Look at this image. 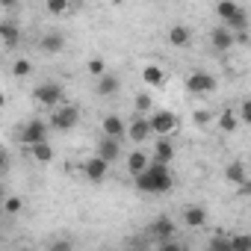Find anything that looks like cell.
<instances>
[{
  "instance_id": "1",
  "label": "cell",
  "mask_w": 251,
  "mask_h": 251,
  "mask_svg": "<svg viewBox=\"0 0 251 251\" xmlns=\"http://www.w3.org/2000/svg\"><path fill=\"white\" fill-rule=\"evenodd\" d=\"M136 186H139V192H151V195H157V192H169L172 189V172H169V166L166 163H148L139 175H136Z\"/></svg>"
},
{
  "instance_id": "2",
  "label": "cell",
  "mask_w": 251,
  "mask_h": 251,
  "mask_svg": "<svg viewBox=\"0 0 251 251\" xmlns=\"http://www.w3.org/2000/svg\"><path fill=\"white\" fill-rule=\"evenodd\" d=\"M77 121H80V109H77V106H68V103L53 106V115H50V127H53V130H59V133L74 130Z\"/></svg>"
},
{
  "instance_id": "3",
  "label": "cell",
  "mask_w": 251,
  "mask_h": 251,
  "mask_svg": "<svg viewBox=\"0 0 251 251\" xmlns=\"http://www.w3.org/2000/svg\"><path fill=\"white\" fill-rule=\"evenodd\" d=\"M148 124H151V133L169 136V133H175V127H177V115L169 112V109H157V112H151Z\"/></svg>"
},
{
  "instance_id": "4",
  "label": "cell",
  "mask_w": 251,
  "mask_h": 251,
  "mask_svg": "<svg viewBox=\"0 0 251 251\" xmlns=\"http://www.w3.org/2000/svg\"><path fill=\"white\" fill-rule=\"evenodd\" d=\"M33 98L42 103V106H59L62 103V86L59 83H42V86H36V92H33Z\"/></svg>"
},
{
  "instance_id": "5",
  "label": "cell",
  "mask_w": 251,
  "mask_h": 251,
  "mask_svg": "<svg viewBox=\"0 0 251 251\" xmlns=\"http://www.w3.org/2000/svg\"><path fill=\"white\" fill-rule=\"evenodd\" d=\"M42 139H48V124H45L42 118L27 121L24 130H21V142H24V145H36V142H42Z\"/></svg>"
},
{
  "instance_id": "6",
  "label": "cell",
  "mask_w": 251,
  "mask_h": 251,
  "mask_svg": "<svg viewBox=\"0 0 251 251\" xmlns=\"http://www.w3.org/2000/svg\"><path fill=\"white\" fill-rule=\"evenodd\" d=\"M186 89L192 95H207V92L216 89V77L213 74H204V71H195V74L186 77Z\"/></svg>"
},
{
  "instance_id": "7",
  "label": "cell",
  "mask_w": 251,
  "mask_h": 251,
  "mask_svg": "<svg viewBox=\"0 0 251 251\" xmlns=\"http://www.w3.org/2000/svg\"><path fill=\"white\" fill-rule=\"evenodd\" d=\"M106 172H109V163H106L103 157H98V154L83 163V175H86V180H92V183H100V180L106 177Z\"/></svg>"
},
{
  "instance_id": "8",
  "label": "cell",
  "mask_w": 251,
  "mask_h": 251,
  "mask_svg": "<svg viewBox=\"0 0 251 251\" xmlns=\"http://www.w3.org/2000/svg\"><path fill=\"white\" fill-rule=\"evenodd\" d=\"M124 133H127L133 142H145V139L151 136V124H148V118H145V115H136V118L130 121V127L124 130Z\"/></svg>"
},
{
  "instance_id": "9",
  "label": "cell",
  "mask_w": 251,
  "mask_h": 251,
  "mask_svg": "<svg viewBox=\"0 0 251 251\" xmlns=\"http://www.w3.org/2000/svg\"><path fill=\"white\" fill-rule=\"evenodd\" d=\"M98 157H103L109 166L121 157V142L118 139H112V136H103L100 139V145H98Z\"/></svg>"
},
{
  "instance_id": "10",
  "label": "cell",
  "mask_w": 251,
  "mask_h": 251,
  "mask_svg": "<svg viewBox=\"0 0 251 251\" xmlns=\"http://www.w3.org/2000/svg\"><path fill=\"white\" fill-rule=\"evenodd\" d=\"M151 233H154L157 239H172V236H175V222H172L169 216H160V219L151 222Z\"/></svg>"
},
{
  "instance_id": "11",
  "label": "cell",
  "mask_w": 251,
  "mask_h": 251,
  "mask_svg": "<svg viewBox=\"0 0 251 251\" xmlns=\"http://www.w3.org/2000/svg\"><path fill=\"white\" fill-rule=\"evenodd\" d=\"M0 39H3L6 48H15V45L21 42V30H18V24H15V21H0Z\"/></svg>"
},
{
  "instance_id": "12",
  "label": "cell",
  "mask_w": 251,
  "mask_h": 251,
  "mask_svg": "<svg viewBox=\"0 0 251 251\" xmlns=\"http://www.w3.org/2000/svg\"><path fill=\"white\" fill-rule=\"evenodd\" d=\"M100 127H103V136H112V139H121L124 130H127V127H124V121H121L118 115H106Z\"/></svg>"
},
{
  "instance_id": "13",
  "label": "cell",
  "mask_w": 251,
  "mask_h": 251,
  "mask_svg": "<svg viewBox=\"0 0 251 251\" xmlns=\"http://www.w3.org/2000/svg\"><path fill=\"white\" fill-rule=\"evenodd\" d=\"M210 39H213V48H216V50H230V48H233V33H230L227 27H216Z\"/></svg>"
},
{
  "instance_id": "14",
  "label": "cell",
  "mask_w": 251,
  "mask_h": 251,
  "mask_svg": "<svg viewBox=\"0 0 251 251\" xmlns=\"http://www.w3.org/2000/svg\"><path fill=\"white\" fill-rule=\"evenodd\" d=\"M225 177H227V183L242 186V183L248 180V169H245V163H230V166L225 169Z\"/></svg>"
},
{
  "instance_id": "15",
  "label": "cell",
  "mask_w": 251,
  "mask_h": 251,
  "mask_svg": "<svg viewBox=\"0 0 251 251\" xmlns=\"http://www.w3.org/2000/svg\"><path fill=\"white\" fill-rule=\"evenodd\" d=\"M118 86H121V83H118V77H115V74H106V71H103V74L98 77V89H95V92L106 98V95H115V92H118Z\"/></svg>"
},
{
  "instance_id": "16",
  "label": "cell",
  "mask_w": 251,
  "mask_h": 251,
  "mask_svg": "<svg viewBox=\"0 0 251 251\" xmlns=\"http://www.w3.org/2000/svg\"><path fill=\"white\" fill-rule=\"evenodd\" d=\"M154 160L169 166V163L175 160V145H172L169 139H157V145H154Z\"/></svg>"
},
{
  "instance_id": "17",
  "label": "cell",
  "mask_w": 251,
  "mask_h": 251,
  "mask_svg": "<svg viewBox=\"0 0 251 251\" xmlns=\"http://www.w3.org/2000/svg\"><path fill=\"white\" fill-rule=\"evenodd\" d=\"M183 222H186V227H204L207 225V210L204 207H186Z\"/></svg>"
},
{
  "instance_id": "18",
  "label": "cell",
  "mask_w": 251,
  "mask_h": 251,
  "mask_svg": "<svg viewBox=\"0 0 251 251\" xmlns=\"http://www.w3.org/2000/svg\"><path fill=\"white\" fill-rule=\"evenodd\" d=\"M189 39H192V33H189V27H183V24H175V27L169 30V42H172L175 48H186Z\"/></svg>"
},
{
  "instance_id": "19",
  "label": "cell",
  "mask_w": 251,
  "mask_h": 251,
  "mask_svg": "<svg viewBox=\"0 0 251 251\" xmlns=\"http://www.w3.org/2000/svg\"><path fill=\"white\" fill-rule=\"evenodd\" d=\"M39 45H42V50H45V53H62V48H65V39H62L59 33H48V36H45Z\"/></svg>"
},
{
  "instance_id": "20",
  "label": "cell",
  "mask_w": 251,
  "mask_h": 251,
  "mask_svg": "<svg viewBox=\"0 0 251 251\" xmlns=\"http://www.w3.org/2000/svg\"><path fill=\"white\" fill-rule=\"evenodd\" d=\"M142 80H145L148 86H163V83H166V74H163L160 65H145V68H142Z\"/></svg>"
},
{
  "instance_id": "21",
  "label": "cell",
  "mask_w": 251,
  "mask_h": 251,
  "mask_svg": "<svg viewBox=\"0 0 251 251\" xmlns=\"http://www.w3.org/2000/svg\"><path fill=\"white\" fill-rule=\"evenodd\" d=\"M30 151H33V157H36L39 163H50V160H53V148L48 145V139H42V142L30 145Z\"/></svg>"
},
{
  "instance_id": "22",
  "label": "cell",
  "mask_w": 251,
  "mask_h": 251,
  "mask_svg": "<svg viewBox=\"0 0 251 251\" xmlns=\"http://www.w3.org/2000/svg\"><path fill=\"white\" fill-rule=\"evenodd\" d=\"M145 166H148V154H142V151H133V154L127 157V172H130L133 177H136V175H139Z\"/></svg>"
},
{
  "instance_id": "23",
  "label": "cell",
  "mask_w": 251,
  "mask_h": 251,
  "mask_svg": "<svg viewBox=\"0 0 251 251\" xmlns=\"http://www.w3.org/2000/svg\"><path fill=\"white\" fill-rule=\"evenodd\" d=\"M239 12V6L233 3V0H219V6H216V15L222 18V21H227V18H233Z\"/></svg>"
},
{
  "instance_id": "24",
  "label": "cell",
  "mask_w": 251,
  "mask_h": 251,
  "mask_svg": "<svg viewBox=\"0 0 251 251\" xmlns=\"http://www.w3.org/2000/svg\"><path fill=\"white\" fill-rule=\"evenodd\" d=\"M133 106H136V112H139V115H145V112H151V109H154V100H151V95H148V92H139V95H136V100H133Z\"/></svg>"
},
{
  "instance_id": "25",
  "label": "cell",
  "mask_w": 251,
  "mask_h": 251,
  "mask_svg": "<svg viewBox=\"0 0 251 251\" xmlns=\"http://www.w3.org/2000/svg\"><path fill=\"white\" fill-rule=\"evenodd\" d=\"M236 124H239V121H236V115H233L230 109L219 115V127H222L225 133H233V130H236Z\"/></svg>"
},
{
  "instance_id": "26",
  "label": "cell",
  "mask_w": 251,
  "mask_h": 251,
  "mask_svg": "<svg viewBox=\"0 0 251 251\" xmlns=\"http://www.w3.org/2000/svg\"><path fill=\"white\" fill-rule=\"evenodd\" d=\"M21 207H24V201L18 198V195H12V198H3V207H0V210H6V213H21Z\"/></svg>"
},
{
  "instance_id": "27",
  "label": "cell",
  "mask_w": 251,
  "mask_h": 251,
  "mask_svg": "<svg viewBox=\"0 0 251 251\" xmlns=\"http://www.w3.org/2000/svg\"><path fill=\"white\" fill-rule=\"evenodd\" d=\"M30 71H33L30 59H15V62H12V74H15V77H27Z\"/></svg>"
},
{
  "instance_id": "28",
  "label": "cell",
  "mask_w": 251,
  "mask_h": 251,
  "mask_svg": "<svg viewBox=\"0 0 251 251\" xmlns=\"http://www.w3.org/2000/svg\"><path fill=\"white\" fill-rule=\"evenodd\" d=\"M48 12L50 15H65L68 12V0H48Z\"/></svg>"
},
{
  "instance_id": "29",
  "label": "cell",
  "mask_w": 251,
  "mask_h": 251,
  "mask_svg": "<svg viewBox=\"0 0 251 251\" xmlns=\"http://www.w3.org/2000/svg\"><path fill=\"white\" fill-rule=\"evenodd\" d=\"M106 71V62L100 59V56H95V59H89V74H95V77H100Z\"/></svg>"
},
{
  "instance_id": "30",
  "label": "cell",
  "mask_w": 251,
  "mask_h": 251,
  "mask_svg": "<svg viewBox=\"0 0 251 251\" xmlns=\"http://www.w3.org/2000/svg\"><path fill=\"white\" fill-rule=\"evenodd\" d=\"M245 248H251V236H236V239H230V251H245Z\"/></svg>"
},
{
  "instance_id": "31",
  "label": "cell",
  "mask_w": 251,
  "mask_h": 251,
  "mask_svg": "<svg viewBox=\"0 0 251 251\" xmlns=\"http://www.w3.org/2000/svg\"><path fill=\"white\" fill-rule=\"evenodd\" d=\"M210 248H213V251H230V239H227V236H219V239L210 242Z\"/></svg>"
},
{
  "instance_id": "32",
  "label": "cell",
  "mask_w": 251,
  "mask_h": 251,
  "mask_svg": "<svg viewBox=\"0 0 251 251\" xmlns=\"http://www.w3.org/2000/svg\"><path fill=\"white\" fill-rule=\"evenodd\" d=\"M192 118H195V124H198V127H207V124H210V118H213V115H210L207 109H198V112H195Z\"/></svg>"
},
{
  "instance_id": "33",
  "label": "cell",
  "mask_w": 251,
  "mask_h": 251,
  "mask_svg": "<svg viewBox=\"0 0 251 251\" xmlns=\"http://www.w3.org/2000/svg\"><path fill=\"white\" fill-rule=\"evenodd\" d=\"M239 118H242V121H251V103H248V100H242V106H239Z\"/></svg>"
},
{
  "instance_id": "34",
  "label": "cell",
  "mask_w": 251,
  "mask_h": 251,
  "mask_svg": "<svg viewBox=\"0 0 251 251\" xmlns=\"http://www.w3.org/2000/svg\"><path fill=\"white\" fill-rule=\"evenodd\" d=\"M0 6H3V9H15L18 0H0Z\"/></svg>"
},
{
  "instance_id": "35",
  "label": "cell",
  "mask_w": 251,
  "mask_h": 251,
  "mask_svg": "<svg viewBox=\"0 0 251 251\" xmlns=\"http://www.w3.org/2000/svg\"><path fill=\"white\" fill-rule=\"evenodd\" d=\"M3 169H6V154L0 151V172H3Z\"/></svg>"
},
{
  "instance_id": "36",
  "label": "cell",
  "mask_w": 251,
  "mask_h": 251,
  "mask_svg": "<svg viewBox=\"0 0 251 251\" xmlns=\"http://www.w3.org/2000/svg\"><path fill=\"white\" fill-rule=\"evenodd\" d=\"M6 106V98H3V92H0V109H3Z\"/></svg>"
},
{
  "instance_id": "37",
  "label": "cell",
  "mask_w": 251,
  "mask_h": 251,
  "mask_svg": "<svg viewBox=\"0 0 251 251\" xmlns=\"http://www.w3.org/2000/svg\"><path fill=\"white\" fill-rule=\"evenodd\" d=\"M3 198H6V195H3V189H0V207H3Z\"/></svg>"
}]
</instances>
